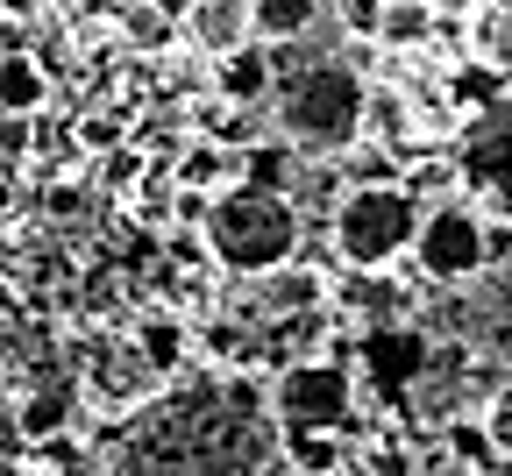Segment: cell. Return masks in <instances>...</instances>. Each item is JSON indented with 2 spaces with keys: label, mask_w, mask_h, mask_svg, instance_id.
I'll return each mask as SVG.
<instances>
[{
  "label": "cell",
  "mask_w": 512,
  "mask_h": 476,
  "mask_svg": "<svg viewBox=\"0 0 512 476\" xmlns=\"http://www.w3.org/2000/svg\"><path fill=\"white\" fill-rule=\"evenodd\" d=\"M107 476H292L278 398L249 370H185L100 434Z\"/></svg>",
  "instance_id": "1"
},
{
  "label": "cell",
  "mask_w": 512,
  "mask_h": 476,
  "mask_svg": "<svg viewBox=\"0 0 512 476\" xmlns=\"http://www.w3.org/2000/svg\"><path fill=\"white\" fill-rule=\"evenodd\" d=\"M278 64V93H271V121L292 150L306 157H349L370 135V86L356 64L342 57H313L299 43H271Z\"/></svg>",
  "instance_id": "2"
},
{
  "label": "cell",
  "mask_w": 512,
  "mask_h": 476,
  "mask_svg": "<svg viewBox=\"0 0 512 476\" xmlns=\"http://www.w3.org/2000/svg\"><path fill=\"white\" fill-rule=\"evenodd\" d=\"M299 242H306L299 199L285 185H264V178L207 199V214H200V249L221 270H235V278H271V270L299 263Z\"/></svg>",
  "instance_id": "3"
},
{
  "label": "cell",
  "mask_w": 512,
  "mask_h": 476,
  "mask_svg": "<svg viewBox=\"0 0 512 476\" xmlns=\"http://www.w3.org/2000/svg\"><path fill=\"white\" fill-rule=\"evenodd\" d=\"M420 192L406 178H363L342 192L335 207V256L356 270V278H384L392 263L413 256L420 242Z\"/></svg>",
  "instance_id": "4"
},
{
  "label": "cell",
  "mask_w": 512,
  "mask_h": 476,
  "mask_svg": "<svg viewBox=\"0 0 512 476\" xmlns=\"http://www.w3.org/2000/svg\"><path fill=\"white\" fill-rule=\"evenodd\" d=\"M285 434H342L356 420V370L342 356H299L271 384Z\"/></svg>",
  "instance_id": "5"
},
{
  "label": "cell",
  "mask_w": 512,
  "mask_h": 476,
  "mask_svg": "<svg viewBox=\"0 0 512 476\" xmlns=\"http://www.w3.org/2000/svg\"><path fill=\"white\" fill-rule=\"evenodd\" d=\"M491 249H498V242H491V228H484L470 207H434V214L420 221L413 263H420V278H427V285H441V292H463V285H477L484 270L498 263Z\"/></svg>",
  "instance_id": "6"
},
{
  "label": "cell",
  "mask_w": 512,
  "mask_h": 476,
  "mask_svg": "<svg viewBox=\"0 0 512 476\" xmlns=\"http://www.w3.org/2000/svg\"><path fill=\"white\" fill-rule=\"evenodd\" d=\"M171 185L185 199H221V192L249 185V150L242 143H214V135H192V143L178 150V164H171Z\"/></svg>",
  "instance_id": "7"
},
{
  "label": "cell",
  "mask_w": 512,
  "mask_h": 476,
  "mask_svg": "<svg viewBox=\"0 0 512 476\" xmlns=\"http://www.w3.org/2000/svg\"><path fill=\"white\" fill-rule=\"evenodd\" d=\"M178 22H185V43L200 50L207 64H221L242 43H256V8H249V0H185Z\"/></svg>",
  "instance_id": "8"
},
{
  "label": "cell",
  "mask_w": 512,
  "mask_h": 476,
  "mask_svg": "<svg viewBox=\"0 0 512 476\" xmlns=\"http://www.w3.org/2000/svg\"><path fill=\"white\" fill-rule=\"evenodd\" d=\"M214 93L228 107H256V100H271L278 93V64H271V43H242L235 57L214 64Z\"/></svg>",
  "instance_id": "9"
},
{
  "label": "cell",
  "mask_w": 512,
  "mask_h": 476,
  "mask_svg": "<svg viewBox=\"0 0 512 476\" xmlns=\"http://www.w3.org/2000/svg\"><path fill=\"white\" fill-rule=\"evenodd\" d=\"M43 107H50V72L29 50H8V57H0V114H8V121H36Z\"/></svg>",
  "instance_id": "10"
},
{
  "label": "cell",
  "mask_w": 512,
  "mask_h": 476,
  "mask_svg": "<svg viewBox=\"0 0 512 476\" xmlns=\"http://www.w3.org/2000/svg\"><path fill=\"white\" fill-rule=\"evenodd\" d=\"M256 285H264V306L278 313V327L328 306V278H320L313 263H285V270H271V278H256Z\"/></svg>",
  "instance_id": "11"
},
{
  "label": "cell",
  "mask_w": 512,
  "mask_h": 476,
  "mask_svg": "<svg viewBox=\"0 0 512 476\" xmlns=\"http://www.w3.org/2000/svg\"><path fill=\"white\" fill-rule=\"evenodd\" d=\"M128 334L143 342V356L157 363V377H164V384H171V377H185V370H200V363H192V334H185V320H178V313H143Z\"/></svg>",
  "instance_id": "12"
},
{
  "label": "cell",
  "mask_w": 512,
  "mask_h": 476,
  "mask_svg": "<svg viewBox=\"0 0 512 476\" xmlns=\"http://www.w3.org/2000/svg\"><path fill=\"white\" fill-rule=\"evenodd\" d=\"M249 8H256V43H306L328 0H249Z\"/></svg>",
  "instance_id": "13"
},
{
  "label": "cell",
  "mask_w": 512,
  "mask_h": 476,
  "mask_svg": "<svg viewBox=\"0 0 512 476\" xmlns=\"http://www.w3.org/2000/svg\"><path fill=\"white\" fill-rule=\"evenodd\" d=\"M427 29H434V8H427V0H384V8H377V43H384V50H420Z\"/></svg>",
  "instance_id": "14"
},
{
  "label": "cell",
  "mask_w": 512,
  "mask_h": 476,
  "mask_svg": "<svg viewBox=\"0 0 512 476\" xmlns=\"http://www.w3.org/2000/svg\"><path fill=\"white\" fill-rule=\"evenodd\" d=\"M477 50H484V64L498 79H512V0H498V8L484 15V29H477Z\"/></svg>",
  "instance_id": "15"
},
{
  "label": "cell",
  "mask_w": 512,
  "mask_h": 476,
  "mask_svg": "<svg viewBox=\"0 0 512 476\" xmlns=\"http://www.w3.org/2000/svg\"><path fill=\"white\" fill-rule=\"evenodd\" d=\"M477 427H484V448H491L498 462H512V384H498V391L484 398Z\"/></svg>",
  "instance_id": "16"
},
{
  "label": "cell",
  "mask_w": 512,
  "mask_h": 476,
  "mask_svg": "<svg viewBox=\"0 0 512 476\" xmlns=\"http://www.w3.org/2000/svg\"><path fill=\"white\" fill-rule=\"evenodd\" d=\"M29 420H22V398H0V469H22L29 462Z\"/></svg>",
  "instance_id": "17"
},
{
  "label": "cell",
  "mask_w": 512,
  "mask_h": 476,
  "mask_svg": "<svg viewBox=\"0 0 512 476\" xmlns=\"http://www.w3.org/2000/svg\"><path fill=\"white\" fill-rule=\"evenodd\" d=\"M8 214H15V171L0 164V228H8Z\"/></svg>",
  "instance_id": "18"
},
{
  "label": "cell",
  "mask_w": 512,
  "mask_h": 476,
  "mask_svg": "<svg viewBox=\"0 0 512 476\" xmlns=\"http://www.w3.org/2000/svg\"><path fill=\"white\" fill-rule=\"evenodd\" d=\"M434 476H484V469H477V462H441Z\"/></svg>",
  "instance_id": "19"
},
{
  "label": "cell",
  "mask_w": 512,
  "mask_h": 476,
  "mask_svg": "<svg viewBox=\"0 0 512 476\" xmlns=\"http://www.w3.org/2000/svg\"><path fill=\"white\" fill-rule=\"evenodd\" d=\"M427 8H441V0H427Z\"/></svg>",
  "instance_id": "20"
}]
</instances>
